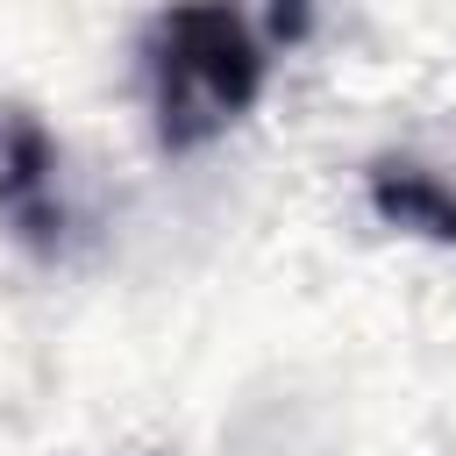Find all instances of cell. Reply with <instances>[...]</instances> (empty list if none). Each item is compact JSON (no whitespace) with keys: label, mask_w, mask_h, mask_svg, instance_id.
<instances>
[{"label":"cell","mask_w":456,"mask_h":456,"mask_svg":"<svg viewBox=\"0 0 456 456\" xmlns=\"http://www.w3.org/2000/svg\"><path fill=\"white\" fill-rule=\"evenodd\" d=\"M264 43L235 0H171L142 36V78L164 150H200L264 100Z\"/></svg>","instance_id":"cell-1"},{"label":"cell","mask_w":456,"mask_h":456,"mask_svg":"<svg viewBox=\"0 0 456 456\" xmlns=\"http://www.w3.org/2000/svg\"><path fill=\"white\" fill-rule=\"evenodd\" d=\"M370 207L385 228L428 235V242H456V185L413 157H378L370 164Z\"/></svg>","instance_id":"cell-3"},{"label":"cell","mask_w":456,"mask_h":456,"mask_svg":"<svg viewBox=\"0 0 456 456\" xmlns=\"http://www.w3.org/2000/svg\"><path fill=\"white\" fill-rule=\"evenodd\" d=\"M57 178V142L28 107H0V214L14 221V235L28 249H57L64 214L50 200Z\"/></svg>","instance_id":"cell-2"}]
</instances>
